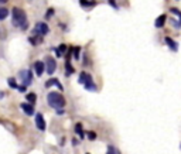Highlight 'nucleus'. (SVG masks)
I'll list each match as a JSON object with an SVG mask.
<instances>
[{
    "label": "nucleus",
    "instance_id": "obj_1",
    "mask_svg": "<svg viewBox=\"0 0 181 154\" xmlns=\"http://www.w3.org/2000/svg\"><path fill=\"white\" fill-rule=\"evenodd\" d=\"M12 17H13V24L16 27H20L21 30H27V16L24 13V10H21L20 7H13L12 10Z\"/></svg>",
    "mask_w": 181,
    "mask_h": 154
},
{
    "label": "nucleus",
    "instance_id": "obj_2",
    "mask_svg": "<svg viewBox=\"0 0 181 154\" xmlns=\"http://www.w3.org/2000/svg\"><path fill=\"white\" fill-rule=\"evenodd\" d=\"M47 101H48V105L55 107V109H61L65 106V99L61 93L58 92H49L48 96H47Z\"/></svg>",
    "mask_w": 181,
    "mask_h": 154
},
{
    "label": "nucleus",
    "instance_id": "obj_3",
    "mask_svg": "<svg viewBox=\"0 0 181 154\" xmlns=\"http://www.w3.org/2000/svg\"><path fill=\"white\" fill-rule=\"evenodd\" d=\"M44 64H45V71L48 72L49 75L55 72V69H57V62H55V59H54L52 57H47Z\"/></svg>",
    "mask_w": 181,
    "mask_h": 154
},
{
    "label": "nucleus",
    "instance_id": "obj_4",
    "mask_svg": "<svg viewBox=\"0 0 181 154\" xmlns=\"http://www.w3.org/2000/svg\"><path fill=\"white\" fill-rule=\"evenodd\" d=\"M20 78H21V81H23L24 85H30V84L33 82V74H31V71H28V69L21 71V72H20Z\"/></svg>",
    "mask_w": 181,
    "mask_h": 154
},
{
    "label": "nucleus",
    "instance_id": "obj_5",
    "mask_svg": "<svg viewBox=\"0 0 181 154\" xmlns=\"http://www.w3.org/2000/svg\"><path fill=\"white\" fill-rule=\"evenodd\" d=\"M49 31L48 26L45 23H37L35 28H34V34H40V35H45Z\"/></svg>",
    "mask_w": 181,
    "mask_h": 154
},
{
    "label": "nucleus",
    "instance_id": "obj_6",
    "mask_svg": "<svg viewBox=\"0 0 181 154\" xmlns=\"http://www.w3.org/2000/svg\"><path fill=\"white\" fill-rule=\"evenodd\" d=\"M35 124H37V127H38L41 132L45 130V120H44L41 113H37V115H35Z\"/></svg>",
    "mask_w": 181,
    "mask_h": 154
},
{
    "label": "nucleus",
    "instance_id": "obj_7",
    "mask_svg": "<svg viewBox=\"0 0 181 154\" xmlns=\"http://www.w3.org/2000/svg\"><path fill=\"white\" fill-rule=\"evenodd\" d=\"M34 71H35V74H37L38 76H41V75L44 74V71H45V64L41 62V61H37V62L34 64Z\"/></svg>",
    "mask_w": 181,
    "mask_h": 154
},
{
    "label": "nucleus",
    "instance_id": "obj_8",
    "mask_svg": "<svg viewBox=\"0 0 181 154\" xmlns=\"http://www.w3.org/2000/svg\"><path fill=\"white\" fill-rule=\"evenodd\" d=\"M21 109L24 110V113L26 115H28V116H31V115H34V106L31 105V103H21Z\"/></svg>",
    "mask_w": 181,
    "mask_h": 154
},
{
    "label": "nucleus",
    "instance_id": "obj_9",
    "mask_svg": "<svg viewBox=\"0 0 181 154\" xmlns=\"http://www.w3.org/2000/svg\"><path fill=\"white\" fill-rule=\"evenodd\" d=\"M52 85L58 86V89H60V91H62V89H64V88H62V85L60 84V81H58V79H54V78H52V79H49V81H47V82H45V86H47V88H49V86H52Z\"/></svg>",
    "mask_w": 181,
    "mask_h": 154
},
{
    "label": "nucleus",
    "instance_id": "obj_10",
    "mask_svg": "<svg viewBox=\"0 0 181 154\" xmlns=\"http://www.w3.org/2000/svg\"><path fill=\"white\" fill-rule=\"evenodd\" d=\"M165 20H167V16H165V14H161L160 17L156 20V27H157V28H161V27H164Z\"/></svg>",
    "mask_w": 181,
    "mask_h": 154
},
{
    "label": "nucleus",
    "instance_id": "obj_11",
    "mask_svg": "<svg viewBox=\"0 0 181 154\" xmlns=\"http://www.w3.org/2000/svg\"><path fill=\"white\" fill-rule=\"evenodd\" d=\"M91 79H92V78H91V75H88L86 72H81V75H79V79H78V82H79V84H83V85H85V84H86L88 81H91Z\"/></svg>",
    "mask_w": 181,
    "mask_h": 154
},
{
    "label": "nucleus",
    "instance_id": "obj_12",
    "mask_svg": "<svg viewBox=\"0 0 181 154\" xmlns=\"http://www.w3.org/2000/svg\"><path fill=\"white\" fill-rule=\"evenodd\" d=\"M28 41H30L31 44H34V45H37V44H41V43H43V37L40 34H35V35H33V37H30Z\"/></svg>",
    "mask_w": 181,
    "mask_h": 154
},
{
    "label": "nucleus",
    "instance_id": "obj_13",
    "mask_svg": "<svg viewBox=\"0 0 181 154\" xmlns=\"http://www.w3.org/2000/svg\"><path fill=\"white\" fill-rule=\"evenodd\" d=\"M165 43H167V45H168V47H170L173 51H177L178 45H177V43H174V41H173L170 37H167V38H165Z\"/></svg>",
    "mask_w": 181,
    "mask_h": 154
},
{
    "label": "nucleus",
    "instance_id": "obj_14",
    "mask_svg": "<svg viewBox=\"0 0 181 154\" xmlns=\"http://www.w3.org/2000/svg\"><path fill=\"white\" fill-rule=\"evenodd\" d=\"M75 133L79 136V138H83V130H82V124L81 123L75 124Z\"/></svg>",
    "mask_w": 181,
    "mask_h": 154
},
{
    "label": "nucleus",
    "instance_id": "obj_15",
    "mask_svg": "<svg viewBox=\"0 0 181 154\" xmlns=\"http://www.w3.org/2000/svg\"><path fill=\"white\" fill-rule=\"evenodd\" d=\"M79 3H81V6H83V7H94V6L96 4L95 0H91V1H88V0H79Z\"/></svg>",
    "mask_w": 181,
    "mask_h": 154
},
{
    "label": "nucleus",
    "instance_id": "obj_16",
    "mask_svg": "<svg viewBox=\"0 0 181 154\" xmlns=\"http://www.w3.org/2000/svg\"><path fill=\"white\" fill-rule=\"evenodd\" d=\"M65 69H66V75H72V74H74V71H75V69L72 68V65H71V61H69V59H66Z\"/></svg>",
    "mask_w": 181,
    "mask_h": 154
},
{
    "label": "nucleus",
    "instance_id": "obj_17",
    "mask_svg": "<svg viewBox=\"0 0 181 154\" xmlns=\"http://www.w3.org/2000/svg\"><path fill=\"white\" fill-rule=\"evenodd\" d=\"M66 51V45L65 44H61L58 48H55V52H57V57H61L64 52Z\"/></svg>",
    "mask_w": 181,
    "mask_h": 154
},
{
    "label": "nucleus",
    "instance_id": "obj_18",
    "mask_svg": "<svg viewBox=\"0 0 181 154\" xmlns=\"http://www.w3.org/2000/svg\"><path fill=\"white\" fill-rule=\"evenodd\" d=\"M7 16H9V10L6 7H0V20H4Z\"/></svg>",
    "mask_w": 181,
    "mask_h": 154
},
{
    "label": "nucleus",
    "instance_id": "obj_19",
    "mask_svg": "<svg viewBox=\"0 0 181 154\" xmlns=\"http://www.w3.org/2000/svg\"><path fill=\"white\" fill-rule=\"evenodd\" d=\"M85 88H86L88 91H96V86L94 85V82H92V79H91V81H88V82L85 84Z\"/></svg>",
    "mask_w": 181,
    "mask_h": 154
},
{
    "label": "nucleus",
    "instance_id": "obj_20",
    "mask_svg": "<svg viewBox=\"0 0 181 154\" xmlns=\"http://www.w3.org/2000/svg\"><path fill=\"white\" fill-rule=\"evenodd\" d=\"M26 98H27V101L30 103H34L35 101H37V96H35V93H27L26 95Z\"/></svg>",
    "mask_w": 181,
    "mask_h": 154
},
{
    "label": "nucleus",
    "instance_id": "obj_21",
    "mask_svg": "<svg viewBox=\"0 0 181 154\" xmlns=\"http://www.w3.org/2000/svg\"><path fill=\"white\" fill-rule=\"evenodd\" d=\"M7 82H9V86H10V88H13V89H17V88H18V85H17V82H16V79H14V78H9V81H7Z\"/></svg>",
    "mask_w": 181,
    "mask_h": 154
},
{
    "label": "nucleus",
    "instance_id": "obj_22",
    "mask_svg": "<svg viewBox=\"0 0 181 154\" xmlns=\"http://www.w3.org/2000/svg\"><path fill=\"white\" fill-rule=\"evenodd\" d=\"M106 154H120V151H119L116 147H113V146H109V147H108V153Z\"/></svg>",
    "mask_w": 181,
    "mask_h": 154
},
{
    "label": "nucleus",
    "instance_id": "obj_23",
    "mask_svg": "<svg viewBox=\"0 0 181 154\" xmlns=\"http://www.w3.org/2000/svg\"><path fill=\"white\" fill-rule=\"evenodd\" d=\"M79 47H74V57H75V59H79Z\"/></svg>",
    "mask_w": 181,
    "mask_h": 154
},
{
    "label": "nucleus",
    "instance_id": "obj_24",
    "mask_svg": "<svg viewBox=\"0 0 181 154\" xmlns=\"http://www.w3.org/2000/svg\"><path fill=\"white\" fill-rule=\"evenodd\" d=\"M88 137H89V140H95V138H96V133H95V132H89V133H88Z\"/></svg>",
    "mask_w": 181,
    "mask_h": 154
},
{
    "label": "nucleus",
    "instance_id": "obj_25",
    "mask_svg": "<svg viewBox=\"0 0 181 154\" xmlns=\"http://www.w3.org/2000/svg\"><path fill=\"white\" fill-rule=\"evenodd\" d=\"M52 14H54V9H48L45 16H47V18H49V17H52Z\"/></svg>",
    "mask_w": 181,
    "mask_h": 154
},
{
    "label": "nucleus",
    "instance_id": "obj_26",
    "mask_svg": "<svg viewBox=\"0 0 181 154\" xmlns=\"http://www.w3.org/2000/svg\"><path fill=\"white\" fill-rule=\"evenodd\" d=\"M17 89H18V91H21V92H24V91H26V88H24V86H18Z\"/></svg>",
    "mask_w": 181,
    "mask_h": 154
},
{
    "label": "nucleus",
    "instance_id": "obj_27",
    "mask_svg": "<svg viewBox=\"0 0 181 154\" xmlns=\"http://www.w3.org/2000/svg\"><path fill=\"white\" fill-rule=\"evenodd\" d=\"M6 1H7V0H0V3H6Z\"/></svg>",
    "mask_w": 181,
    "mask_h": 154
}]
</instances>
